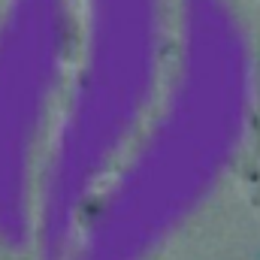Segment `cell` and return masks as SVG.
Instances as JSON below:
<instances>
[]
</instances>
